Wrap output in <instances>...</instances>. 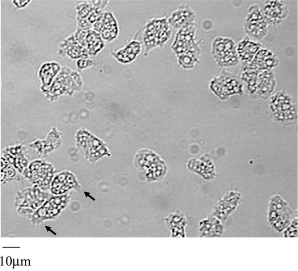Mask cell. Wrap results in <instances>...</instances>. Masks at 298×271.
Instances as JSON below:
<instances>
[{
	"label": "cell",
	"mask_w": 298,
	"mask_h": 271,
	"mask_svg": "<svg viewBox=\"0 0 298 271\" xmlns=\"http://www.w3.org/2000/svg\"><path fill=\"white\" fill-rule=\"evenodd\" d=\"M297 212V210L294 211L281 195L275 194L268 203L267 222L273 230L282 233Z\"/></svg>",
	"instance_id": "cell-1"
},
{
	"label": "cell",
	"mask_w": 298,
	"mask_h": 271,
	"mask_svg": "<svg viewBox=\"0 0 298 271\" xmlns=\"http://www.w3.org/2000/svg\"><path fill=\"white\" fill-rule=\"evenodd\" d=\"M49 195L36 188L28 189L20 193L16 199L17 210L26 215L34 213L46 200Z\"/></svg>",
	"instance_id": "cell-2"
},
{
	"label": "cell",
	"mask_w": 298,
	"mask_h": 271,
	"mask_svg": "<svg viewBox=\"0 0 298 271\" xmlns=\"http://www.w3.org/2000/svg\"><path fill=\"white\" fill-rule=\"evenodd\" d=\"M242 199V194L240 192L233 190L228 191L218 201L211 214L225 223L239 206Z\"/></svg>",
	"instance_id": "cell-3"
},
{
	"label": "cell",
	"mask_w": 298,
	"mask_h": 271,
	"mask_svg": "<svg viewBox=\"0 0 298 271\" xmlns=\"http://www.w3.org/2000/svg\"><path fill=\"white\" fill-rule=\"evenodd\" d=\"M68 199L67 195H60L48 199L33 213L31 218L33 222L38 224L54 218L65 207Z\"/></svg>",
	"instance_id": "cell-4"
},
{
	"label": "cell",
	"mask_w": 298,
	"mask_h": 271,
	"mask_svg": "<svg viewBox=\"0 0 298 271\" xmlns=\"http://www.w3.org/2000/svg\"><path fill=\"white\" fill-rule=\"evenodd\" d=\"M27 175L33 183L42 189H47L53 177V168L46 163L35 162L29 166Z\"/></svg>",
	"instance_id": "cell-5"
},
{
	"label": "cell",
	"mask_w": 298,
	"mask_h": 271,
	"mask_svg": "<svg viewBox=\"0 0 298 271\" xmlns=\"http://www.w3.org/2000/svg\"><path fill=\"white\" fill-rule=\"evenodd\" d=\"M224 229V223L211 214L198 223L200 237H220L223 235Z\"/></svg>",
	"instance_id": "cell-6"
},
{
	"label": "cell",
	"mask_w": 298,
	"mask_h": 271,
	"mask_svg": "<svg viewBox=\"0 0 298 271\" xmlns=\"http://www.w3.org/2000/svg\"><path fill=\"white\" fill-rule=\"evenodd\" d=\"M165 223L171 237H186L187 221L184 213L179 211L171 213L165 218Z\"/></svg>",
	"instance_id": "cell-7"
},
{
	"label": "cell",
	"mask_w": 298,
	"mask_h": 271,
	"mask_svg": "<svg viewBox=\"0 0 298 271\" xmlns=\"http://www.w3.org/2000/svg\"><path fill=\"white\" fill-rule=\"evenodd\" d=\"M77 183L73 174L64 172L56 176L52 183L51 192L56 195H61L73 188Z\"/></svg>",
	"instance_id": "cell-8"
},
{
	"label": "cell",
	"mask_w": 298,
	"mask_h": 271,
	"mask_svg": "<svg viewBox=\"0 0 298 271\" xmlns=\"http://www.w3.org/2000/svg\"><path fill=\"white\" fill-rule=\"evenodd\" d=\"M298 212L292 219L289 226L282 232L284 237H298Z\"/></svg>",
	"instance_id": "cell-9"
},
{
	"label": "cell",
	"mask_w": 298,
	"mask_h": 271,
	"mask_svg": "<svg viewBox=\"0 0 298 271\" xmlns=\"http://www.w3.org/2000/svg\"><path fill=\"white\" fill-rule=\"evenodd\" d=\"M29 1L28 0H24V1H14V2L15 5H17L18 7H21L25 5V4H27Z\"/></svg>",
	"instance_id": "cell-10"
}]
</instances>
